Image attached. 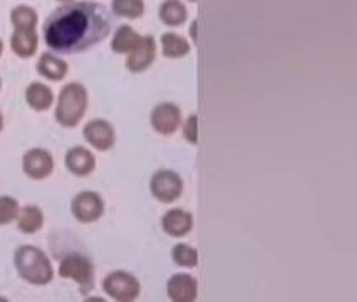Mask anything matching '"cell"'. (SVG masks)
<instances>
[{
	"label": "cell",
	"mask_w": 357,
	"mask_h": 302,
	"mask_svg": "<svg viewBox=\"0 0 357 302\" xmlns=\"http://www.w3.org/2000/svg\"><path fill=\"white\" fill-rule=\"evenodd\" d=\"M160 40L163 56L169 57V59H180V57L188 56L192 51V44L183 36L174 34V32H165Z\"/></svg>",
	"instance_id": "ffe728a7"
},
{
	"label": "cell",
	"mask_w": 357,
	"mask_h": 302,
	"mask_svg": "<svg viewBox=\"0 0 357 302\" xmlns=\"http://www.w3.org/2000/svg\"><path fill=\"white\" fill-rule=\"evenodd\" d=\"M173 262L180 267L193 269L198 266V250L188 243H176L172 250Z\"/></svg>",
	"instance_id": "cb8c5ba5"
},
{
	"label": "cell",
	"mask_w": 357,
	"mask_h": 302,
	"mask_svg": "<svg viewBox=\"0 0 357 302\" xmlns=\"http://www.w3.org/2000/svg\"><path fill=\"white\" fill-rule=\"evenodd\" d=\"M161 227H163V232L169 237L181 239L192 232L193 215L183 209H173L163 215Z\"/></svg>",
	"instance_id": "5bb4252c"
},
{
	"label": "cell",
	"mask_w": 357,
	"mask_h": 302,
	"mask_svg": "<svg viewBox=\"0 0 357 302\" xmlns=\"http://www.w3.org/2000/svg\"><path fill=\"white\" fill-rule=\"evenodd\" d=\"M156 40L153 36H141L139 44L136 45L126 57V68L131 73H143L155 63Z\"/></svg>",
	"instance_id": "8fae6325"
},
{
	"label": "cell",
	"mask_w": 357,
	"mask_h": 302,
	"mask_svg": "<svg viewBox=\"0 0 357 302\" xmlns=\"http://www.w3.org/2000/svg\"><path fill=\"white\" fill-rule=\"evenodd\" d=\"M14 266L19 277L31 285H47L54 279L51 260L36 246H20L14 254Z\"/></svg>",
	"instance_id": "7a4b0ae2"
},
{
	"label": "cell",
	"mask_w": 357,
	"mask_h": 302,
	"mask_svg": "<svg viewBox=\"0 0 357 302\" xmlns=\"http://www.w3.org/2000/svg\"><path fill=\"white\" fill-rule=\"evenodd\" d=\"M149 123L158 135H173L181 125V110L174 103H161L153 107Z\"/></svg>",
	"instance_id": "30bf717a"
},
{
	"label": "cell",
	"mask_w": 357,
	"mask_h": 302,
	"mask_svg": "<svg viewBox=\"0 0 357 302\" xmlns=\"http://www.w3.org/2000/svg\"><path fill=\"white\" fill-rule=\"evenodd\" d=\"M70 212L81 223H94L105 215V200L96 192H79L70 202Z\"/></svg>",
	"instance_id": "52a82bcc"
},
{
	"label": "cell",
	"mask_w": 357,
	"mask_h": 302,
	"mask_svg": "<svg viewBox=\"0 0 357 302\" xmlns=\"http://www.w3.org/2000/svg\"><path fill=\"white\" fill-rule=\"evenodd\" d=\"M37 73L47 81H62L69 73V64L64 59L52 52L40 54L39 61H37Z\"/></svg>",
	"instance_id": "2e32d148"
},
{
	"label": "cell",
	"mask_w": 357,
	"mask_h": 302,
	"mask_svg": "<svg viewBox=\"0 0 357 302\" xmlns=\"http://www.w3.org/2000/svg\"><path fill=\"white\" fill-rule=\"evenodd\" d=\"M10 22L14 29H36L39 22V15L31 6L20 3L10 10Z\"/></svg>",
	"instance_id": "603a6c76"
},
{
	"label": "cell",
	"mask_w": 357,
	"mask_h": 302,
	"mask_svg": "<svg viewBox=\"0 0 357 302\" xmlns=\"http://www.w3.org/2000/svg\"><path fill=\"white\" fill-rule=\"evenodd\" d=\"M20 210L19 202L14 197L2 195L0 197V227L9 225L17 218Z\"/></svg>",
	"instance_id": "d4e9b609"
},
{
	"label": "cell",
	"mask_w": 357,
	"mask_h": 302,
	"mask_svg": "<svg viewBox=\"0 0 357 302\" xmlns=\"http://www.w3.org/2000/svg\"><path fill=\"white\" fill-rule=\"evenodd\" d=\"M82 136L98 151H109L116 143L114 126L101 118L87 121L82 128Z\"/></svg>",
	"instance_id": "ba28073f"
},
{
	"label": "cell",
	"mask_w": 357,
	"mask_h": 302,
	"mask_svg": "<svg viewBox=\"0 0 357 302\" xmlns=\"http://www.w3.org/2000/svg\"><path fill=\"white\" fill-rule=\"evenodd\" d=\"M39 47L36 29H14L10 36V49L20 59H31Z\"/></svg>",
	"instance_id": "9a60e30c"
},
{
	"label": "cell",
	"mask_w": 357,
	"mask_h": 302,
	"mask_svg": "<svg viewBox=\"0 0 357 302\" xmlns=\"http://www.w3.org/2000/svg\"><path fill=\"white\" fill-rule=\"evenodd\" d=\"M17 229L26 235H34L44 227V212L37 205H26L19 210Z\"/></svg>",
	"instance_id": "ac0fdd59"
},
{
	"label": "cell",
	"mask_w": 357,
	"mask_h": 302,
	"mask_svg": "<svg viewBox=\"0 0 357 302\" xmlns=\"http://www.w3.org/2000/svg\"><path fill=\"white\" fill-rule=\"evenodd\" d=\"M0 89H2V77H0Z\"/></svg>",
	"instance_id": "4dcf8cb0"
},
{
	"label": "cell",
	"mask_w": 357,
	"mask_h": 302,
	"mask_svg": "<svg viewBox=\"0 0 357 302\" xmlns=\"http://www.w3.org/2000/svg\"><path fill=\"white\" fill-rule=\"evenodd\" d=\"M26 103L29 107L39 113H44L54 105V93L44 82H31L26 88Z\"/></svg>",
	"instance_id": "e0dca14e"
},
{
	"label": "cell",
	"mask_w": 357,
	"mask_h": 302,
	"mask_svg": "<svg viewBox=\"0 0 357 302\" xmlns=\"http://www.w3.org/2000/svg\"><path fill=\"white\" fill-rule=\"evenodd\" d=\"M151 195L161 204H173L183 195V180L176 172L160 169L149 180Z\"/></svg>",
	"instance_id": "8992f818"
},
{
	"label": "cell",
	"mask_w": 357,
	"mask_h": 302,
	"mask_svg": "<svg viewBox=\"0 0 357 302\" xmlns=\"http://www.w3.org/2000/svg\"><path fill=\"white\" fill-rule=\"evenodd\" d=\"M183 136L190 144H198V116L192 114L183 125Z\"/></svg>",
	"instance_id": "484cf974"
},
{
	"label": "cell",
	"mask_w": 357,
	"mask_h": 302,
	"mask_svg": "<svg viewBox=\"0 0 357 302\" xmlns=\"http://www.w3.org/2000/svg\"><path fill=\"white\" fill-rule=\"evenodd\" d=\"M59 275L62 279L74 280L82 292L94 287V266L89 257L82 254H68L59 264Z\"/></svg>",
	"instance_id": "277c9868"
},
{
	"label": "cell",
	"mask_w": 357,
	"mask_h": 302,
	"mask_svg": "<svg viewBox=\"0 0 357 302\" xmlns=\"http://www.w3.org/2000/svg\"><path fill=\"white\" fill-rule=\"evenodd\" d=\"M102 291L116 302H132L139 297L141 284L126 271H114L102 280Z\"/></svg>",
	"instance_id": "5b68a950"
},
{
	"label": "cell",
	"mask_w": 357,
	"mask_h": 302,
	"mask_svg": "<svg viewBox=\"0 0 357 302\" xmlns=\"http://www.w3.org/2000/svg\"><path fill=\"white\" fill-rule=\"evenodd\" d=\"M158 15H160V20L165 26L180 27L188 19V10H186L181 0H165L160 6Z\"/></svg>",
	"instance_id": "d6986e66"
},
{
	"label": "cell",
	"mask_w": 357,
	"mask_h": 302,
	"mask_svg": "<svg viewBox=\"0 0 357 302\" xmlns=\"http://www.w3.org/2000/svg\"><path fill=\"white\" fill-rule=\"evenodd\" d=\"M188 2H197V0H188Z\"/></svg>",
	"instance_id": "1f68e13d"
},
{
	"label": "cell",
	"mask_w": 357,
	"mask_h": 302,
	"mask_svg": "<svg viewBox=\"0 0 357 302\" xmlns=\"http://www.w3.org/2000/svg\"><path fill=\"white\" fill-rule=\"evenodd\" d=\"M87 105H89V94L86 86L81 82H68L57 98L56 111H54L56 121L62 128H76L84 118Z\"/></svg>",
	"instance_id": "3957f363"
},
{
	"label": "cell",
	"mask_w": 357,
	"mask_h": 302,
	"mask_svg": "<svg viewBox=\"0 0 357 302\" xmlns=\"http://www.w3.org/2000/svg\"><path fill=\"white\" fill-rule=\"evenodd\" d=\"M2 130H3V114L0 113V133H2Z\"/></svg>",
	"instance_id": "83f0119b"
},
{
	"label": "cell",
	"mask_w": 357,
	"mask_h": 302,
	"mask_svg": "<svg viewBox=\"0 0 357 302\" xmlns=\"http://www.w3.org/2000/svg\"><path fill=\"white\" fill-rule=\"evenodd\" d=\"M139 40L141 36L138 32L124 24V26H119L116 29L113 40H111V49H113L116 54H130L132 49L139 44Z\"/></svg>",
	"instance_id": "44dd1931"
},
{
	"label": "cell",
	"mask_w": 357,
	"mask_h": 302,
	"mask_svg": "<svg viewBox=\"0 0 357 302\" xmlns=\"http://www.w3.org/2000/svg\"><path fill=\"white\" fill-rule=\"evenodd\" d=\"M190 37H192L193 43L197 44V40H198V22H197V19H195L193 22L190 24Z\"/></svg>",
	"instance_id": "4316f807"
},
{
	"label": "cell",
	"mask_w": 357,
	"mask_h": 302,
	"mask_svg": "<svg viewBox=\"0 0 357 302\" xmlns=\"http://www.w3.org/2000/svg\"><path fill=\"white\" fill-rule=\"evenodd\" d=\"M166 294L173 302H193L198 297V282L190 274H174L166 282Z\"/></svg>",
	"instance_id": "7c38bea8"
},
{
	"label": "cell",
	"mask_w": 357,
	"mask_h": 302,
	"mask_svg": "<svg viewBox=\"0 0 357 302\" xmlns=\"http://www.w3.org/2000/svg\"><path fill=\"white\" fill-rule=\"evenodd\" d=\"M59 2H64L66 3V2H73V0H59Z\"/></svg>",
	"instance_id": "f546056e"
},
{
	"label": "cell",
	"mask_w": 357,
	"mask_h": 302,
	"mask_svg": "<svg viewBox=\"0 0 357 302\" xmlns=\"http://www.w3.org/2000/svg\"><path fill=\"white\" fill-rule=\"evenodd\" d=\"M111 9L118 17L136 20L143 17L146 6L144 0H111Z\"/></svg>",
	"instance_id": "7402d4cb"
},
{
	"label": "cell",
	"mask_w": 357,
	"mask_h": 302,
	"mask_svg": "<svg viewBox=\"0 0 357 302\" xmlns=\"http://www.w3.org/2000/svg\"><path fill=\"white\" fill-rule=\"evenodd\" d=\"M2 54H3V43L2 39H0V57H2Z\"/></svg>",
	"instance_id": "f1b7e54d"
},
{
	"label": "cell",
	"mask_w": 357,
	"mask_h": 302,
	"mask_svg": "<svg viewBox=\"0 0 357 302\" xmlns=\"http://www.w3.org/2000/svg\"><path fill=\"white\" fill-rule=\"evenodd\" d=\"M22 169L31 180H45L54 172V156L44 148H31L22 156Z\"/></svg>",
	"instance_id": "9c48e42d"
},
{
	"label": "cell",
	"mask_w": 357,
	"mask_h": 302,
	"mask_svg": "<svg viewBox=\"0 0 357 302\" xmlns=\"http://www.w3.org/2000/svg\"><path fill=\"white\" fill-rule=\"evenodd\" d=\"M64 165L73 175L87 176L96 169V156L84 146H73L66 153Z\"/></svg>",
	"instance_id": "4fadbf2b"
},
{
	"label": "cell",
	"mask_w": 357,
	"mask_h": 302,
	"mask_svg": "<svg viewBox=\"0 0 357 302\" xmlns=\"http://www.w3.org/2000/svg\"><path fill=\"white\" fill-rule=\"evenodd\" d=\"M111 17L105 6L96 2H66L45 19V45L54 52L77 54L106 39Z\"/></svg>",
	"instance_id": "6da1fadb"
}]
</instances>
